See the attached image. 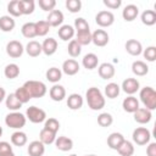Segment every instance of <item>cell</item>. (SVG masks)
<instances>
[{
  "mask_svg": "<svg viewBox=\"0 0 156 156\" xmlns=\"http://www.w3.org/2000/svg\"><path fill=\"white\" fill-rule=\"evenodd\" d=\"M85 99L88 102V106L93 111H99L105 107V98L99 88L91 87L85 93Z\"/></svg>",
  "mask_w": 156,
  "mask_h": 156,
  "instance_id": "6da1fadb",
  "label": "cell"
},
{
  "mask_svg": "<svg viewBox=\"0 0 156 156\" xmlns=\"http://www.w3.org/2000/svg\"><path fill=\"white\" fill-rule=\"evenodd\" d=\"M24 89L28 91V94L30 95V98H43L48 89H46V85L40 82V80H27L24 84H23Z\"/></svg>",
  "mask_w": 156,
  "mask_h": 156,
  "instance_id": "7a4b0ae2",
  "label": "cell"
},
{
  "mask_svg": "<svg viewBox=\"0 0 156 156\" xmlns=\"http://www.w3.org/2000/svg\"><path fill=\"white\" fill-rule=\"evenodd\" d=\"M139 98H140L141 102L144 104L145 108H147L150 111L156 108V91L154 88H151V87L143 88L139 93Z\"/></svg>",
  "mask_w": 156,
  "mask_h": 156,
  "instance_id": "3957f363",
  "label": "cell"
},
{
  "mask_svg": "<svg viewBox=\"0 0 156 156\" xmlns=\"http://www.w3.org/2000/svg\"><path fill=\"white\" fill-rule=\"evenodd\" d=\"M26 122H27L26 116L18 111L10 112L5 117V124L10 128H13V129H21L22 127H24Z\"/></svg>",
  "mask_w": 156,
  "mask_h": 156,
  "instance_id": "277c9868",
  "label": "cell"
},
{
  "mask_svg": "<svg viewBox=\"0 0 156 156\" xmlns=\"http://www.w3.org/2000/svg\"><path fill=\"white\" fill-rule=\"evenodd\" d=\"M26 118H28L32 123H41L46 119V112L37 106H30L26 111Z\"/></svg>",
  "mask_w": 156,
  "mask_h": 156,
  "instance_id": "5b68a950",
  "label": "cell"
},
{
  "mask_svg": "<svg viewBox=\"0 0 156 156\" xmlns=\"http://www.w3.org/2000/svg\"><path fill=\"white\" fill-rule=\"evenodd\" d=\"M133 141L136 144V145H146L150 143V139H151V133L147 128L145 127H139L136 129H134L133 132Z\"/></svg>",
  "mask_w": 156,
  "mask_h": 156,
  "instance_id": "8992f818",
  "label": "cell"
},
{
  "mask_svg": "<svg viewBox=\"0 0 156 156\" xmlns=\"http://www.w3.org/2000/svg\"><path fill=\"white\" fill-rule=\"evenodd\" d=\"M95 22L98 26L105 28V27H110L115 22V15L111 12V11H107V10H104V11H100L96 13L95 16Z\"/></svg>",
  "mask_w": 156,
  "mask_h": 156,
  "instance_id": "52a82bcc",
  "label": "cell"
},
{
  "mask_svg": "<svg viewBox=\"0 0 156 156\" xmlns=\"http://www.w3.org/2000/svg\"><path fill=\"white\" fill-rule=\"evenodd\" d=\"M23 51H24V48H23L22 43L18 41V40H11L6 45V54L10 57H12V58L21 57L22 54H23Z\"/></svg>",
  "mask_w": 156,
  "mask_h": 156,
  "instance_id": "ba28073f",
  "label": "cell"
},
{
  "mask_svg": "<svg viewBox=\"0 0 156 156\" xmlns=\"http://www.w3.org/2000/svg\"><path fill=\"white\" fill-rule=\"evenodd\" d=\"M91 43H94L96 46H105L108 43V34L104 29H96L91 33Z\"/></svg>",
  "mask_w": 156,
  "mask_h": 156,
  "instance_id": "9c48e42d",
  "label": "cell"
},
{
  "mask_svg": "<svg viewBox=\"0 0 156 156\" xmlns=\"http://www.w3.org/2000/svg\"><path fill=\"white\" fill-rule=\"evenodd\" d=\"M126 51L132 56H139L143 52V45L136 39H129L126 41Z\"/></svg>",
  "mask_w": 156,
  "mask_h": 156,
  "instance_id": "30bf717a",
  "label": "cell"
},
{
  "mask_svg": "<svg viewBox=\"0 0 156 156\" xmlns=\"http://www.w3.org/2000/svg\"><path fill=\"white\" fill-rule=\"evenodd\" d=\"M121 88H122V90H123L126 94L133 95V94H135V93L139 90L140 84H139L138 79H135V78H127V79L123 80Z\"/></svg>",
  "mask_w": 156,
  "mask_h": 156,
  "instance_id": "8fae6325",
  "label": "cell"
},
{
  "mask_svg": "<svg viewBox=\"0 0 156 156\" xmlns=\"http://www.w3.org/2000/svg\"><path fill=\"white\" fill-rule=\"evenodd\" d=\"M134 121L140 123V124H146L151 121V117H152V113L150 110L145 108V107H139L134 113Z\"/></svg>",
  "mask_w": 156,
  "mask_h": 156,
  "instance_id": "7c38bea8",
  "label": "cell"
},
{
  "mask_svg": "<svg viewBox=\"0 0 156 156\" xmlns=\"http://www.w3.org/2000/svg\"><path fill=\"white\" fill-rule=\"evenodd\" d=\"M63 13L60 10H52L51 12H49L46 22L49 23L50 27H61L63 23Z\"/></svg>",
  "mask_w": 156,
  "mask_h": 156,
  "instance_id": "4fadbf2b",
  "label": "cell"
},
{
  "mask_svg": "<svg viewBox=\"0 0 156 156\" xmlns=\"http://www.w3.org/2000/svg\"><path fill=\"white\" fill-rule=\"evenodd\" d=\"M79 63L74 58H68L62 63V72L67 76H74L79 72Z\"/></svg>",
  "mask_w": 156,
  "mask_h": 156,
  "instance_id": "5bb4252c",
  "label": "cell"
},
{
  "mask_svg": "<svg viewBox=\"0 0 156 156\" xmlns=\"http://www.w3.org/2000/svg\"><path fill=\"white\" fill-rule=\"evenodd\" d=\"M138 15H139V9H138V6L134 5V4L127 5V6L123 9V11H122V17H123V20L127 21V22L134 21V20L138 17Z\"/></svg>",
  "mask_w": 156,
  "mask_h": 156,
  "instance_id": "9a60e30c",
  "label": "cell"
},
{
  "mask_svg": "<svg viewBox=\"0 0 156 156\" xmlns=\"http://www.w3.org/2000/svg\"><path fill=\"white\" fill-rule=\"evenodd\" d=\"M98 72H99V76L102 78V79H111L113 76H115V67L112 63H108V62H104L99 66L98 68Z\"/></svg>",
  "mask_w": 156,
  "mask_h": 156,
  "instance_id": "2e32d148",
  "label": "cell"
},
{
  "mask_svg": "<svg viewBox=\"0 0 156 156\" xmlns=\"http://www.w3.org/2000/svg\"><path fill=\"white\" fill-rule=\"evenodd\" d=\"M49 95L54 101H62L66 98V89L60 84H54L49 90Z\"/></svg>",
  "mask_w": 156,
  "mask_h": 156,
  "instance_id": "e0dca14e",
  "label": "cell"
},
{
  "mask_svg": "<svg viewBox=\"0 0 156 156\" xmlns=\"http://www.w3.org/2000/svg\"><path fill=\"white\" fill-rule=\"evenodd\" d=\"M122 107H123V110H124L126 112L134 113V112L139 108V101H138V99H136L135 96L129 95V96H127V98L123 100Z\"/></svg>",
  "mask_w": 156,
  "mask_h": 156,
  "instance_id": "ac0fdd59",
  "label": "cell"
},
{
  "mask_svg": "<svg viewBox=\"0 0 156 156\" xmlns=\"http://www.w3.org/2000/svg\"><path fill=\"white\" fill-rule=\"evenodd\" d=\"M45 152V145L40 140H33L28 145V155L29 156H43Z\"/></svg>",
  "mask_w": 156,
  "mask_h": 156,
  "instance_id": "d6986e66",
  "label": "cell"
},
{
  "mask_svg": "<svg viewBox=\"0 0 156 156\" xmlns=\"http://www.w3.org/2000/svg\"><path fill=\"white\" fill-rule=\"evenodd\" d=\"M41 50L46 56H51L57 50V41L54 38H46L41 44Z\"/></svg>",
  "mask_w": 156,
  "mask_h": 156,
  "instance_id": "ffe728a7",
  "label": "cell"
},
{
  "mask_svg": "<svg viewBox=\"0 0 156 156\" xmlns=\"http://www.w3.org/2000/svg\"><path fill=\"white\" fill-rule=\"evenodd\" d=\"M55 146H56V149L60 150V151H69V150L73 147V140H72L71 138H68V136L62 135V136L56 138V140H55Z\"/></svg>",
  "mask_w": 156,
  "mask_h": 156,
  "instance_id": "44dd1931",
  "label": "cell"
},
{
  "mask_svg": "<svg viewBox=\"0 0 156 156\" xmlns=\"http://www.w3.org/2000/svg\"><path fill=\"white\" fill-rule=\"evenodd\" d=\"M123 141H124V136L117 132H113L107 136V146L112 150H117Z\"/></svg>",
  "mask_w": 156,
  "mask_h": 156,
  "instance_id": "7402d4cb",
  "label": "cell"
},
{
  "mask_svg": "<svg viewBox=\"0 0 156 156\" xmlns=\"http://www.w3.org/2000/svg\"><path fill=\"white\" fill-rule=\"evenodd\" d=\"M132 72L138 76V77H143V76H146L149 73V66L144 62V61H134L132 63Z\"/></svg>",
  "mask_w": 156,
  "mask_h": 156,
  "instance_id": "603a6c76",
  "label": "cell"
},
{
  "mask_svg": "<svg viewBox=\"0 0 156 156\" xmlns=\"http://www.w3.org/2000/svg\"><path fill=\"white\" fill-rule=\"evenodd\" d=\"M57 34L60 37V39L67 41V40H71L73 37H74V28L69 24H62L58 30H57Z\"/></svg>",
  "mask_w": 156,
  "mask_h": 156,
  "instance_id": "cb8c5ba5",
  "label": "cell"
},
{
  "mask_svg": "<svg viewBox=\"0 0 156 156\" xmlns=\"http://www.w3.org/2000/svg\"><path fill=\"white\" fill-rule=\"evenodd\" d=\"M26 52L30 56V57H37V56H39L41 52H43V50H41V44L40 43H38L37 40H30L27 45H26Z\"/></svg>",
  "mask_w": 156,
  "mask_h": 156,
  "instance_id": "d4e9b609",
  "label": "cell"
},
{
  "mask_svg": "<svg viewBox=\"0 0 156 156\" xmlns=\"http://www.w3.org/2000/svg\"><path fill=\"white\" fill-rule=\"evenodd\" d=\"M98 63H99V58H98V56H96L95 54H93V52L87 54V55L83 57V60H82V65H83L84 68H87V69H94V68H96V67H98Z\"/></svg>",
  "mask_w": 156,
  "mask_h": 156,
  "instance_id": "484cf974",
  "label": "cell"
},
{
  "mask_svg": "<svg viewBox=\"0 0 156 156\" xmlns=\"http://www.w3.org/2000/svg\"><path fill=\"white\" fill-rule=\"evenodd\" d=\"M67 106L71 110H79L83 106V98L79 94H77V93H73V94L68 95V98H67Z\"/></svg>",
  "mask_w": 156,
  "mask_h": 156,
  "instance_id": "4316f807",
  "label": "cell"
},
{
  "mask_svg": "<svg viewBox=\"0 0 156 156\" xmlns=\"http://www.w3.org/2000/svg\"><path fill=\"white\" fill-rule=\"evenodd\" d=\"M39 140L44 144V145H50L52 143H55L56 140V133L46 129V128H43L39 133Z\"/></svg>",
  "mask_w": 156,
  "mask_h": 156,
  "instance_id": "83f0119b",
  "label": "cell"
},
{
  "mask_svg": "<svg viewBox=\"0 0 156 156\" xmlns=\"http://www.w3.org/2000/svg\"><path fill=\"white\" fill-rule=\"evenodd\" d=\"M15 26H16V22L10 15H5V16L0 17V30L11 32V30H13Z\"/></svg>",
  "mask_w": 156,
  "mask_h": 156,
  "instance_id": "f1b7e54d",
  "label": "cell"
},
{
  "mask_svg": "<svg viewBox=\"0 0 156 156\" xmlns=\"http://www.w3.org/2000/svg\"><path fill=\"white\" fill-rule=\"evenodd\" d=\"M28 141V138H27V134L24 132H21V130H17L15 133H12L11 135V143L15 145V146H24Z\"/></svg>",
  "mask_w": 156,
  "mask_h": 156,
  "instance_id": "f546056e",
  "label": "cell"
},
{
  "mask_svg": "<svg viewBox=\"0 0 156 156\" xmlns=\"http://www.w3.org/2000/svg\"><path fill=\"white\" fill-rule=\"evenodd\" d=\"M21 32H22V35L24 38H28V39H32L34 37H37V29H35V22H27L22 26L21 28Z\"/></svg>",
  "mask_w": 156,
  "mask_h": 156,
  "instance_id": "4dcf8cb0",
  "label": "cell"
},
{
  "mask_svg": "<svg viewBox=\"0 0 156 156\" xmlns=\"http://www.w3.org/2000/svg\"><path fill=\"white\" fill-rule=\"evenodd\" d=\"M45 76H46V79H48L49 82L56 84V83L60 82L61 78H62V71H61L60 68H57V67H51V68H49V69L46 71Z\"/></svg>",
  "mask_w": 156,
  "mask_h": 156,
  "instance_id": "1f68e13d",
  "label": "cell"
},
{
  "mask_svg": "<svg viewBox=\"0 0 156 156\" xmlns=\"http://www.w3.org/2000/svg\"><path fill=\"white\" fill-rule=\"evenodd\" d=\"M5 104H6V107H7L10 111H12V112L18 111V110L22 107V104L18 101V99L15 96L13 93L6 96V99H5Z\"/></svg>",
  "mask_w": 156,
  "mask_h": 156,
  "instance_id": "d6a6232c",
  "label": "cell"
},
{
  "mask_svg": "<svg viewBox=\"0 0 156 156\" xmlns=\"http://www.w3.org/2000/svg\"><path fill=\"white\" fill-rule=\"evenodd\" d=\"M20 2V10L22 15H30L33 13L35 9V2L34 0H18Z\"/></svg>",
  "mask_w": 156,
  "mask_h": 156,
  "instance_id": "836d02e7",
  "label": "cell"
},
{
  "mask_svg": "<svg viewBox=\"0 0 156 156\" xmlns=\"http://www.w3.org/2000/svg\"><path fill=\"white\" fill-rule=\"evenodd\" d=\"M4 74L7 79H15L20 76V67L16 63H9L6 65L5 69H4Z\"/></svg>",
  "mask_w": 156,
  "mask_h": 156,
  "instance_id": "e575fe53",
  "label": "cell"
},
{
  "mask_svg": "<svg viewBox=\"0 0 156 156\" xmlns=\"http://www.w3.org/2000/svg\"><path fill=\"white\" fill-rule=\"evenodd\" d=\"M116 151L121 156H132L134 154V146H133V144L130 141H128V140L124 139V141L119 145V147Z\"/></svg>",
  "mask_w": 156,
  "mask_h": 156,
  "instance_id": "d590c367",
  "label": "cell"
},
{
  "mask_svg": "<svg viewBox=\"0 0 156 156\" xmlns=\"http://www.w3.org/2000/svg\"><path fill=\"white\" fill-rule=\"evenodd\" d=\"M140 18L145 26H154L156 23V12L154 10H145Z\"/></svg>",
  "mask_w": 156,
  "mask_h": 156,
  "instance_id": "8d00e7d4",
  "label": "cell"
},
{
  "mask_svg": "<svg viewBox=\"0 0 156 156\" xmlns=\"http://www.w3.org/2000/svg\"><path fill=\"white\" fill-rule=\"evenodd\" d=\"M76 40L77 43L83 46V45H89L91 43V33L90 30H83V32H77L76 34Z\"/></svg>",
  "mask_w": 156,
  "mask_h": 156,
  "instance_id": "74e56055",
  "label": "cell"
},
{
  "mask_svg": "<svg viewBox=\"0 0 156 156\" xmlns=\"http://www.w3.org/2000/svg\"><path fill=\"white\" fill-rule=\"evenodd\" d=\"M119 91H121V87L117 84V83H108L106 87H105V95L108 98V99H115L119 95Z\"/></svg>",
  "mask_w": 156,
  "mask_h": 156,
  "instance_id": "f35d334b",
  "label": "cell"
},
{
  "mask_svg": "<svg viewBox=\"0 0 156 156\" xmlns=\"http://www.w3.org/2000/svg\"><path fill=\"white\" fill-rule=\"evenodd\" d=\"M15 94V96L18 99V101L23 105V104H27L32 98H30V95L28 94V91L24 89V87L22 85V87H20V88H17L16 89V91L13 93Z\"/></svg>",
  "mask_w": 156,
  "mask_h": 156,
  "instance_id": "ab89813d",
  "label": "cell"
},
{
  "mask_svg": "<svg viewBox=\"0 0 156 156\" xmlns=\"http://www.w3.org/2000/svg\"><path fill=\"white\" fill-rule=\"evenodd\" d=\"M67 51L71 55V57H78L80 55V52H82V46L77 43L76 39H72L69 41L68 46H67Z\"/></svg>",
  "mask_w": 156,
  "mask_h": 156,
  "instance_id": "60d3db41",
  "label": "cell"
},
{
  "mask_svg": "<svg viewBox=\"0 0 156 156\" xmlns=\"http://www.w3.org/2000/svg\"><path fill=\"white\" fill-rule=\"evenodd\" d=\"M113 123V117L111 113L102 112L98 116V124L101 127H110Z\"/></svg>",
  "mask_w": 156,
  "mask_h": 156,
  "instance_id": "b9f144b4",
  "label": "cell"
},
{
  "mask_svg": "<svg viewBox=\"0 0 156 156\" xmlns=\"http://www.w3.org/2000/svg\"><path fill=\"white\" fill-rule=\"evenodd\" d=\"M35 29H37V37H44L49 33L50 26L46 21H38L35 22Z\"/></svg>",
  "mask_w": 156,
  "mask_h": 156,
  "instance_id": "7bdbcfd3",
  "label": "cell"
},
{
  "mask_svg": "<svg viewBox=\"0 0 156 156\" xmlns=\"http://www.w3.org/2000/svg\"><path fill=\"white\" fill-rule=\"evenodd\" d=\"M7 11L10 13L11 17H18V16H22L21 13V10H20V2L18 0H12L7 4Z\"/></svg>",
  "mask_w": 156,
  "mask_h": 156,
  "instance_id": "ee69618b",
  "label": "cell"
},
{
  "mask_svg": "<svg viewBox=\"0 0 156 156\" xmlns=\"http://www.w3.org/2000/svg\"><path fill=\"white\" fill-rule=\"evenodd\" d=\"M65 5H66V9L72 13L79 12L82 9V1L80 0H67Z\"/></svg>",
  "mask_w": 156,
  "mask_h": 156,
  "instance_id": "f6af8a7d",
  "label": "cell"
},
{
  "mask_svg": "<svg viewBox=\"0 0 156 156\" xmlns=\"http://www.w3.org/2000/svg\"><path fill=\"white\" fill-rule=\"evenodd\" d=\"M44 128H46V129H49V130H51V132H54V133H57L58 129H60V122H58L56 118L51 117V118H49V119H45Z\"/></svg>",
  "mask_w": 156,
  "mask_h": 156,
  "instance_id": "bcb514c9",
  "label": "cell"
},
{
  "mask_svg": "<svg viewBox=\"0 0 156 156\" xmlns=\"http://www.w3.org/2000/svg\"><path fill=\"white\" fill-rule=\"evenodd\" d=\"M74 30L77 32H83V30H90L89 29V23L83 18V17H78L74 20Z\"/></svg>",
  "mask_w": 156,
  "mask_h": 156,
  "instance_id": "7dc6e473",
  "label": "cell"
},
{
  "mask_svg": "<svg viewBox=\"0 0 156 156\" xmlns=\"http://www.w3.org/2000/svg\"><path fill=\"white\" fill-rule=\"evenodd\" d=\"M141 54L149 62H154L156 60V48L155 46H147L145 50H143Z\"/></svg>",
  "mask_w": 156,
  "mask_h": 156,
  "instance_id": "c3c4849f",
  "label": "cell"
},
{
  "mask_svg": "<svg viewBox=\"0 0 156 156\" xmlns=\"http://www.w3.org/2000/svg\"><path fill=\"white\" fill-rule=\"evenodd\" d=\"M38 4H39L41 10L48 11V12H51L56 6V1L55 0H39Z\"/></svg>",
  "mask_w": 156,
  "mask_h": 156,
  "instance_id": "681fc988",
  "label": "cell"
},
{
  "mask_svg": "<svg viewBox=\"0 0 156 156\" xmlns=\"http://www.w3.org/2000/svg\"><path fill=\"white\" fill-rule=\"evenodd\" d=\"M12 152V146L7 141H0V156Z\"/></svg>",
  "mask_w": 156,
  "mask_h": 156,
  "instance_id": "f907efd6",
  "label": "cell"
},
{
  "mask_svg": "<svg viewBox=\"0 0 156 156\" xmlns=\"http://www.w3.org/2000/svg\"><path fill=\"white\" fill-rule=\"evenodd\" d=\"M102 2H104L105 6H107L111 10H116V9H118L122 5V1L121 0H104Z\"/></svg>",
  "mask_w": 156,
  "mask_h": 156,
  "instance_id": "816d5d0a",
  "label": "cell"
},
{
  "mask_svg": "<svg viewBox=\"0 0 156 156\" xmlns=\"http://www.w3.org/2000/svg\"><path fill=\"white\" fill-rule=\"evenodd\" d=\"M146 155L156 156V143H149V145L146 147Z\"/></svg>",
  "mask_w": 156,
  "mask_h": 156,
  "instance_id": "f5cc1de1",
  "label": "cell"
},
{
  "mask_svg": "<svg viewBox=\"0 0 156 156\" xmlns=\"http://www.w3.org/2000/svg\"><path fill=\"white\" fill-rule=\"evenodd\" d=\"M5 99H6V91H5V89H4L2 87H0V104H1Z\"/></svg>",
  "mask_w": 156,
  "mask_h": 156,
  "instance_id": "db71d44e",
  "label": "cell"
},
{
  "mask_svg": "<svg viewBox=\"0 0 156 156\" xmlns=\"http://www.w3.org/2000/svg\"><path fill=\"white\" fill-rule=\"evenodd\" d=\"M4 156H15V154H13V151H12V152H10V154H6V155H4Z\"/></svg>",
  "mask_w": 156,
  "mask_h": 156,
  "instance_id": "11a10c76",
  "label": "cell"
},
{
  "mask_svg": "<svg viewBox=\"0 0 156 156\" xmlns=\"http://www.w3.org/2000/svg\"><path fill=\"white\" fill-rule=\"evenodd\" d=\"M1 135H2V127L0 126V136H1Z\"/></svg>",
  "mask_w": 156,
  "mask_h": 156,
  "instance_id": "9f6ffc18",
  "label": "cell"
},
{
  "mask_svg": "<svg viewBox=\"0 0 156 156\" xmlns=\"http://www.w3.org/2000/svg\"><path fill=\"white\" fill-rule=\"evenodd\" d=\"M68 156H77L76 154H72V155H68Z\"/></svg>",
  "mask_w": 156,
  "mask_h": 156,
  "instance_id": "6f0895ef",
  "label": "cell"
},
{
  "mask_svg": "<svg viewBox=\"0 0 156 156\" xmlns=\"http://www.w3.org/2000/svg\"><path fill=\"white\" fill-rule=\"evenodd\" d=\"M85 156H96V155H85Z\"/></svg>",
  "mask_w": 156,
  "mask_h": 156,
  "instance_id": "680465c9",
  "label": "cell"
}]
</instances>
